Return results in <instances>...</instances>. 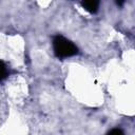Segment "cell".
Masks as SVG:
<instances>
[{"label": "cell", "mask_w": 135, "mask_h": 135, "mask_svg": "<svg viewBox=\"0 0 135 135\" xmlns=\"http://www.w3.org/2000/svg\"><path fill=\"white\" fill-rule=\"evenodd\" d=\"M107 135H124V134H123V132H122L120 129L114 128V129H112L111 131H109Z\"/></svg>", "instance_id": "obj_4"}, {"label": "cell", "mask_w": 135, "mask_h": 135, "mask_svg": "<svg viewBox=\"0 0 135 135\" xmlns=\"http://www.w3.org/2000/svg\"><path fill=\"white\" fill-rule=\"evenodd\" d=\"M54 53L58 58H68L78 53L77 46L63 36H55L53 39Z\"/></svg>", "instance_id": "obj_1"}, {"label": "cell", "mask_w": 135, "mask_h": 135, "mask_svg": "<svg viewBox=\"0 0 135 135\" xmlns=\"http://www.w3.org/2000/svg\"><path fill=\"white\" fill-rule=\"evenodd\" d=\"M81 5L82 7L90 12V13H96L97 9H98V5H99V2L98 1H94V0H89V1H82L81 2Z\"/></svg>", "instance_id": "obj_2"}, {"label": "cell", "mask_w": 135, "mask_h": 135, "mask_svg": "<svg viewBox=\"0 0 135 135\" xmlns=\"http://www.w3.org/2000/svg\"><path fill=\"white\" fill-rule=\"evenodd\" d=\"M7 75H8L7 66H6V64H5V63L0 59V80L4 79Z\"/></svg>", "instance_id": "obj_3"}]
</instances>
